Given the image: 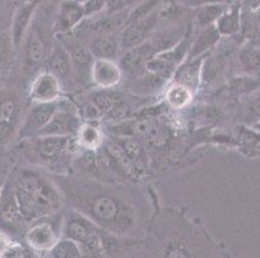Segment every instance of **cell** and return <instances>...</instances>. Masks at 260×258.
Returning <instances> with one entry per match:
<instances>
[{"mask_svg":"<svg viewBox=\"0 0 260 258\" xmlns=\"http://www.w3.org/2000/svg\"><path fill=\"white\" fill-rule=\"evenodd\" d=\"M61 233L65 238H70L79 243L84 255L100 257L105 253L104 230L77 209L72 210L63 217L61 222Z\"/></svg>","mask_w":260,"mask_h":258,"instance_id":"cell-3","label":"cell"},{"mask_svg":"<svg viewBox=\"0 0 260 258\" xmlns=\"http://www.w3.org/2000/svg\"><path fill=\"white\" fill-rule=\"evenodd\" d=\"M220 32L217 31V28L215 25L207 26V27H202L201 32L193 43H190L189 47L188 57L189 60L201 57L202 54L206 53L211 48L216 46L219 40H220Z\"/></svg>","mask_w":260,"mask_h":258,"instance_id":"cell-21","label":"cell"},{"mask_svg":"<svg viewBox=\"0 0 260 258\" xmlns=\"http://www.w3.org/2000/svg\"><path fill=\"white\" fill-rule=\"evenodd\" d=\"M259 13L256 14V17L254 18V23H252V28H254V34L257 39L260 40V11H257Z\"/></svg>","mask_w":260,"mask_h":258,"instance_id":"cell-40","label":"cell"},{"mask_svg":"<svg viewBox=\"0 0 260 258\" xmlns=\"http://www.w3.org/2000/svg\"><path fill=\"white\" fill-rule=\"evenodd\" d=\"M158 17V12L153 11L123 26V31L119 35L120 51H127L145 42L157 25Z\"/></svg>","mask_w":260,"mask_h":258,"instance_id":"cell-11","label":"cell"},{"mask_svg":"<svg viewBox=\"0 0 260 258\" xmlns=\"http://www.w3.org/2000/svg\"><path fill=\"white\" fill-rule=\"evenodd\" d=\"M26 243L37 253H49L58 240L57 231L53 224L48 221H35L26 233Z\"/></svg>","mask_w":260,"mask_h":258,"instance_id":"cell-16","label":"cell"},{"mask_svg":"<svg viewBox=\"0 0 260 258\" xmlns=\"http://www.w3.org/2000/svg\"><path fill=\"white\" fill-rule=\"evenodd\" d=\"M242 9H249V11L255 12L260 11V0H243Z\"/></svg>","mask_w":260,"mask_h":258,"instance_id":"cell-39","label":"cell"},{"mask_svg":"<svg viewBox=\"0 0 260 258\" xmlns=\"http://www.w3.org/2000/svg\"><path fill=\"white\" fill-rule=\"evenodd\" d=\"M105 151L108 153V155L110 156L112 162L115 163L119 168H122L123 172H126L127 174L134 173L135 163L129 159V156L124 153L122 146H120L117 141L106 143Z\"/></svg>","mask_w":260,"mask_h":258,"instance_id":"cell-29","label":"cell"},{"mask_svg":"<svg viewBox=\"0 0 260 258\" xmlns=\"http://www.w3.org/2000/svg\"><path fill=\"white\" fill-rule=\"evenodd\" d=\"M75 137H77V142L79 148L84 149V150H99L100 146L104 143L103 132L92 122L82 123Z\"/></svg>","mask_w":260,"mask_h":258,"instance_id":"cell-24","label":"cell"},{"mask_svg":"<svg viewBox=\"0 0 260 258\" xmlns=\"http://www.w3.org/2000/svg\"><path fill=\"white\" fill-rule=\"evenodd\" d=\"M245 119L249 122V124L260 122V97L249 103V106L246 108Z\"/></svg>","mask_w":260,"mask_h":258,"instance_id":"cell-36","label":"cell"},{"mask_svg":"<svg viewBox=\"0 0 260 258\" xmlns=\"http://www.w3.org/2000/svg\"><path fill=\"white\" fill-rule=\"evenodd\" d=\"M20 105L17 97L4 94L0 97V132H9L17 124Z\"/></svg>","mask_w":260,"mask_h":258,"instance_id":"cell-22","label":"cell"},{"mask_svg":"<svg viewBox=\"0 0 260 258\" xmlns=\"http://www.w3.org/2000/svg\"><path fill=\"white\" fill-rule=\"evenodd\" d=\"M47 71H49L60 80L62 88H66L69 84L75 83L69 53L57 39L53 42L47 56Z\"/></svg>","mask_w":260,"mask_h":258,"instance_id":"cell-12","label":"cell"},{"mask_svg":"<svg viewBox=\"0 0 260 258\" xmlns=\"http://www.w3.org/2000/svg\"><path fill=\"white\" fill-rule=\"evenodd\" d=\"M75 136H40L31 139V149L35 155L44 163H57L73 150Z\"/></svg>","mask_w":260,"mask_h":258,"instance_id":"cell-10","label":"cell"},{"mask_svg":"<svg viewBox=\"0 0 260 258\" xmlns=\"http://www.w3.org/2000/svg\"><path fill=\"white\" fill-rule=\"evenodd\" d=\"M82 117L84 118L86 122H93V120H98L99 118H103V114L99 110L98 106L92 102V99L89 102L84 103L83 108H82Z\"/></svg>","mask_w":260,"mask_h":258,"instance_id":"cell-37","label":"cell"},{"mask_svg":"<svg viewBox=\"0 0 260 258\" xmlns=\"http://www.w3.org/2000/svg\"><path fill=\"white\" fill-rule=\"evenodd\" d=\"M260 87V77H237L232 80L229 84V89L236 94L242 93H250L254 89Z\"/></svg>","mask_w":260,"mask_h":258,"instance_id":"cell-32","label":"cell"},{"mask_svg":"<svg viewBox=\"0 0 260 258\" xmlns=\"http://www.w3.org/2000/svg\"><path fill=\"white\" fill-rule=\"evenodd\" d=\"M181 6L185 7H193V8H198L205 4H211V3H225V0H177Z\"/></svg>","mask_w":260,"mask_h":258,"instance_id":"cell-38","label":"cell"},{"mask_svg":"<svg viewBox=\"0 0 260 258\" xmlns=\"http://www.w3.org/2000/svg\"><path fill=\"white\" fill-rule=\"evenodd\" d=\"M77 2H78V3H80V4H83L86 0H77Z\"/></svg>","mask_w":260,"mask_h":258,"instance_id":"cell-43","label":"cell"},{"mask_svg":"<svg viewBox=\"0 0 260 258\" xmlns=\"http://www.w3.org/2000/svg\"><path fill=\"white\" fill-rule=\"evenodd\" d=\"M84 18L83 4L78 3L77 0H62L54 14L53 32L73 31Z\"/></svg>","mask_w":260,"mask_h":258,"instance_id":"cell-13","label":"cell"},{"mask_svg":"<svg viewBox=\"0 0 260 258\" xmlns=\"http://www.w3.org/2000/svg\"><path fill=\"white\" fill-rule=\"evenodd\" d=\"M122 68L114 60L94 58L91 68V83L98 88H114L122 80Z\"/></svg>","mask_w":260,"mask_h":258,"instance_id":"cell-15","label":"cell"},{"mask_svg":"<svg viewBox=\"0 0 260 258\" xmlns=\"http://www.w3.org/2000/svg\"><path fill=\"white\" fill-rule=\"evenodd\" d=\"M226 7H228L226 3H211L198 7L197 12H196V22L201 28L215 25L217 18L223 14Z\"/></svg>","mask_w":260,"mask_h":258,"instance_id":"cell-26","label":"cell"},{"mask_svg":"<svg viewBox=\"0 0 260 258\" xmlns=\"http://www.w3.org/2000/svg\"><path fill=\"white\" fill-rule=\"evenodd\" d=\"M83 249L79 243L70 238L62 236L49 250V257L54 258H79L83 257Z\"/></svg>","mask_w":260,"mask_h":258,"instance_id":"cell-27","label":"cell"},{"mask_svg":"<svg viewBox=\"0 0 260 258\" xmlns=\"http://www.w3.org/2000/svg\"><path fill=\"white\" fill-rule=\"evenodd\" d=\"M193 98V91L188 85H184L181 83H175L172 87H170L166 92V101L172 108H184L190 103Z\"/></svg>","mask_w":260,"mask_h":258,"instance_id":"cell-28","label":"cell"},{"mask_svg":"<svg viewBox=\"0 0 260 258\" xmlns=\"http://www.w3.org/2000/svg\"><path fill=\"white\" fill-rule=\"evenodd\" d=\"M56 39L62 44L66 52L69 53L72 61L73 71H74L75 83L80 85H86L91 83V68L94 61L88 46H86L83 40L78 38L73 31L57 32L54 34Z\"/></svg>","mask_w":260,"mask_h":258,"instance_id":"cell-4","label":"cell"},{"mask_svg":"<svg viewBox=\"0 0 260 258\" xmlns=\"http://www.w3.org/2000/svg\"><path fill=\"white\" fill-rule=\"evenodd\" d=\"M61 193L78 212L83 213L106 233L126 235L134 230L136 224L134 208L112 189L96 183L65 182Z\"/></svg>","mask_w":260,"mask_h":258,"instance_id":"cell-1","label":"cell"},{"mask_svg":"<svg viewBox=\"0 0 260 258\" xmlns=\"http://www.w3.org/2000/svg\"><path fill=\"white\" fill-rule=\"evenodd\" d=\"M17 52L9 30L0 31V66L7 65L12 61L15 53Z\"/></svg>","mask_w":260,"mask_h":258,"instance_id":"cell-33","label":"cell"},{"mask_svg":"<svg viewBox=\"0 0 260 258\" xmlns=\"http://www.w3.org/2000/svg\"><path fill=\"white\" fill-rule=\"evenodd\" d=\"M200 67L201 61L197 62V58L189 61L188 65L179 71L176 83H181L184 85H188L189 88L193 89L198 83V77H200Z\"/></svg>","mask_w":260,"mask_h":258,"instance_id":"cell-31","label":"cell"},{"mask_svg":"<svg viewBox=\"0 0 260 258\" xmlns=\"http://www.w3.org/2000/svg\"><path fill=\"white\" fill-rule=\"evenodd\" d=\"M37 2H29V3H25L18 7L15 11V13H13V16H12L9 31H11L13 44H15L17 51L21 48L23 39H25L26 34L29 31L30 25L32 22V18H34L35 11H37Z\"/></svg>","mask_w":260,"mask_h":258,"instance_id":"cell-17","label":"cell"},{"mask_svg":"<svg viewBox=\"0 0 260 258\" xmlns=\"http://www.w3.org/2000/svg\"><path fill=\"white\" fill-rule=\"evenodd\" d=\"M117 142L122 146L124 153L129 156L132 162L139 163L143 160L145 151H144L143 142L140 139L132 136H118Z\"/></svg>","mask_w":260,"mask_h":258,"instance_id":"cell-30","label":"cell"},{"mask_svg":"<svg viewBox=\"0 0 260 258\" xmlns=\"http://www.w3.org/2000/svg\"><path fill=\"white\" fill-rule=\"evenodd\" d=\"M16 200L26 222H35L61 208L63 195L53 182L35 170L21 169L13 182Z\"/></svg>","mask_w":260,"mask_h":258,"instance_id":"cell-2","label":"cell"},{"mask_svg":"<svg viewBox=\"0 0 260 258\" xmlns=\"http://www.w3.org/2000/svg\"><path fill=\"white\" fill-rule=\"evenodd\" d=\"M189 47H190V39L185 35L174 47L149 58L145 63V68L152 77L157 78L158 80H167L174 74L177 66L180 65L184 57L188 56Z\"/></svg>","mask_w":260,"mask_h":258,"instance_id":"cell-5","label":"cell"},{"mask_svg":"<svg viewBox=\"0 0 260 258\" xmlns=\"http://www.w3.org/2000/svg\"><path fill=\"white\" fill-rule=\"evenodd\" d=\"M243 0H225L226 4H242Z\"/></svg>","mask_w":260,"mask_h":258,"instance_id":"cell-42","label":"cell"},{"mask_svg":"<svg viewBox=\"0 0 260 258\" xmlns=\"http://www.w3.org/2000/svg\"><path fill=\"white\" fill-rule=\"evenodd\" d=\"M238 62L243 72L251 77H260V46L247 42L238 52Z\"/></svg>","mask_w":260,"mask_h":258,"instance_id":"cell-23","label":"cell"},{"mask_svg":"<svg viewBox=\"0 0 260 258\" xmlns=\"http://www.w3.org/2000/svg\"><path fill=\"white\" fill-rule=\"evenodd\" d=\"M46 23V16H39L38 11H35L29 31L21 46L25 48V60L27 66L39 65L48 56V36H47L48 34H47V27L44 26Z\"/></svg>","mask_w":260,"mask_h":258,"instance_id":"cell-7","label":"cell"},{"mask_svg":"<svg viewBox=\"0 0 260 258\" xmlns=\"http://www.w3.org/2000/svg\"><path fill=\"white\" fill-rule=\"evenodd\" d=\"M113 133L117 136H132L146 142L154 148H162L169 141V131L167 128L152 119L134 120L129 123H119L112 127Z\"/></svg>","mask_w":260,"mask_h":258,"instance_id":"cell-6","label":"cell"},{"mask_svg":"<svg viewBox=\"0 0 260 258\" xmlns=\"http://www.w3.org/2000/svg\"><path fill=\"white\" fill-rule=\"evenodd\" d=\"M242 25V6L241 4H228L225 11L215 22L217 31L221 36H233L238 34Z\"/></svg>","mask_w":260,"mask_h":258,"instance_id":"cell-20","label":"cell"},{"mask_svg":"<svg viewBox=\"0 0 260 258\" xmlns=\"http://www.w3.org/2000/svg\"><path fill=\"white\" fill-rule=\"evenodd\" d=\"M79 114L70 103L61 102L58 99V105L54 114L52 115L48 124L40 132V136H77L82 125Z\"/></svg>","mask_w":260,"mask_h":258,"instance_id":"cell-9","label":"cell"},{"mask_svg":"<svg viewBox=\"0 0 260 258\" xmlns=\"http://www.w3.org/2000/svg\"><path fill=\"white\" fill-rule=\"evenodd\" d=\"M62 94V85L60 80L49 71L40 72L31 83L30 98L32 102H54Z\"/></svg>","mask_w":260,"mask_h":258,"instance_id":"cell-14","label":"cell"},{"mask_svg":"<svg viewBox=\"0 0 260 258\" xmlns=\"http://www.w3.org/2000/svg\"><path fill=\"white\" fill-rule=\"evenodd\" d=\"M106 0H86L83 3L84 13L86 17H91L94 14H100L101 12L105 11Z\"/></svg>","mask_w":260,"mask_h":258,"instance_id":"cell-35","label":"cell"},{"mask_svg":"<svg viewBox=\"0 0 260 258\" xmlns=\"http://www.w3.org/2000/svg\"><path fill=\"white\" fill-rule=\"evenodd\" d=\"M143 0H106V13H120L129 8V7L138 6Z\"/></svg>","mask_w":260,"mask_h":258,"instance_id":"cell-34","label":"cell"},{"mask_svg":"<svg viewBox=\"0 0 260 258\" xmlns=\"http://www.w3.org/2000/svg\"><path fill=\"white\" fill-rule=\"evenodd\" d=\"M87 46L94 58L115 60L120 52L119 36L114 35L113 32L91 38Z\"/></svg>","mask_w":260,"mask_h":258,"instance_id":"cell-19","label":"cell"},{"mask_svg":"<svg viewBox=\"0 0 260 258\" xmlns=\"http://www.w3.org/2000/svg\"><path fill=\"white\" fill-rule=\"evenodd\" d=\"M57 105L58 99L54 102H34L18 128L17 138L20 141H26L39 136L51 120Z\"/></svg>","mask_w":260,"mask_h":258,"instance_id":"cell-8","label":"cell"},{"mask_svg":"<svg viewBox=\"0 0 260 258\" xmlns=\"http://www.w3.org/2000/svg\"><path fill=\"white\" fill-rule=\"evenodd\" d=\"M92 102L98 106L99 110L103 114V118L109 113H112L115 107L124 101V97L120 92L114 91L113 88H104L92 94Z\"/></svg>","mask_w":260,"mask_h":258,"instance_id":"cell-25","label":"cell"},{"mask_svg":"<svg viewBox=\"0 0 260 258\" xmlns=\"http://www.w3.org/2000/svg\"><path fill=\"white\" fill-rule=\"evenodd\" d=\"M0 219L9 229H16L25 224L21 210L18 208L17 200H16L15 189H13V183L11 185V188H7L4 193L2 194L0 198Z\"/></svg>","mask_w":260,"mask_h":258,"instance_id":"cell-18","label":"cell"},{"mask_svg":"<svg viewBox=\"0 0 260 258\" xmlns=\"http://www.w3.org/2000/svg\"><path fill=\"white\" fill-rule=\"evenodd\" d=\"M251 128L254 129L255 132L260 133V122H256V123H254V124H251Z\"/></svg>","mask_w":260,"mask_h":258,"instance_id":"cell-41","label":"cell"}]
</instances>
